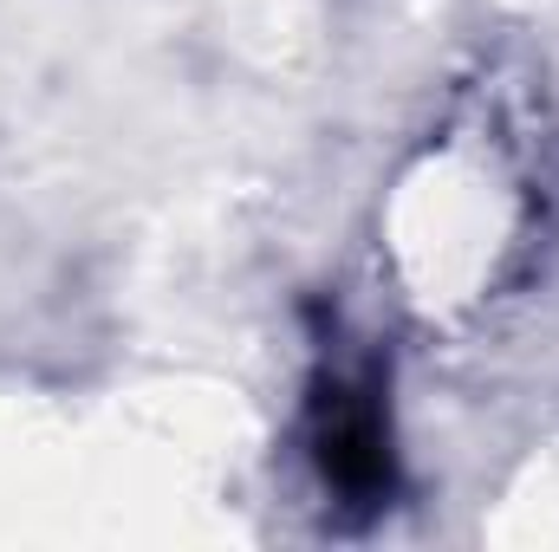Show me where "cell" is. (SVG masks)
I'll use <instances>...</instances> for the list:
<instances>
[{
    "label": "cell",
    "mask_w": 559,
    "mask_h": 552,
    "mask_svg": "<svg viewBox=\"0 0 559 552\" xmlns=\"http://www.w3.org/2000/svg\"><path fill=\"white\" fill-rule=\"evenodd\" d=\"M312 461L325 475V488H338L345 501H378L391 488V435L378 391L358 377H332L312 397Z\"/></svg>",
    "instance_id": "cell-1"
}]
</instances>
